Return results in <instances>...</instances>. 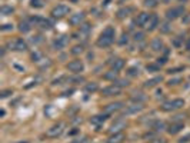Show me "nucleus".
I'll use <instances>...</instances> for the list:
<instances>
[{
	"label": "nucleus",
	"instance_id": "f257e3e1",
	"mask_svg": "<svg viewBox=\"0 0 190 143\" xmlns=\"http://www.w3.org/2000/svg\"><path fill=\"white\" fill-rule=\"evenodd\" d=\"M114 35H116V32H114V29L112 26L106 27V29L102 32L100 37L97 39V46H99V47H109V46L114 42Z\"/></svg>",
	"mask_w": 190,
	"mask_h": 143
},
{
	"label": "nucleus",
	"instance_id": "f03ea898",
	"mask_svg": "<svg viewBox=\"0 0 190 143\" xmlns=\"http://www.w3.org/2000/svg\"><path fill=\"white\" fill-rule=\"evenodd\" d=\"M185 106V100L183 99H174V100H169V102H164L162 105V110L164 112H173V110H177L180 107Z\"/></svg>",
	"mask_w": 190,
	"mask_h": 143
},
{
	"label": "nucleus",
	"instance_id": "7ed1b4c3",
	"mask_svg": "<svg viewBox=\"0 0 190 143\" xmlns=\"http://www.w3.org/2000/svg\"><path fill=\"white\" fill-rule=\"evenodd\" d=\"M7 47H10V50H16V52H24L27 49V43L22 39H16L13 42L7 43Z\"/></svg>",
	"mask_w": 190,
	"mask_h": 143
},
{
	"label": "nucleus",
	"instance_id": "20e7f679",
	"mask_svg": "<svg viewBox=\"0 0 190 143\" xmlns=\"http://www.w3.org/2000/svg\"><path fill=\"white\" fill-rule=\"evenodd\" d=\"M183 14H185V7H182V6L173 7V9H170V10L166 12V17L169 20H174V19H177V17H180Z\"/></svg>",
	"mask_w": 190,
	"mask_h": 143
},
{
	"label": "nucleus",
	"instance_id": "39448f33",
	"mask_svg": "<svg viewBox=\"0 0 190 143\" xmlns=\"http://www.w3.org/2000/svg\"><path fill=\"white\" fill-rule=\"evenodd\" d=\"M63 127H64V125L63 123H57V125H53L50 129H47V136L49 138H57V136H60L62 133H63Z\"/></svg>",
	"mask_w": 190,
	"mask_h": 143
},
{
	"label": "nucleus",
	"instance_id": "423d86ee",
	"mask_svg": "<svg viewBox=\"0 0 190 143\" xmlns=\"http://www.w3.org/2000/svg\"><path fill=\"white\" fill-rule=\"evenodd\" d=\"M69 12H70V9H69L67 6L59 4V6H56V7L52 10V16H53V17H63V16L69 14Z\"/></svg>",
	"mask_w": 190,
	"mask_h": 143
},
{
	"label": "nucleus",
	"instance_id": "0eeeda50",
	"mask_svg": "<svg viewBox=\"0 0 190 143\" xmlns=\"http://www.w3.org/2000/svg\"><path fill=\"white\" fill-rule=\"evenodd\" d=\"M126 122L123 120V119H117L116 122H114L113 125L110 126V129H109V132L112 133V135H114V133H121V130L126 127Z\"/></svg>",
	"mask_w": 190,
	"mask_h": 143
},
{
	"label": "nucleus",
	"instance_id": "6e6552de",
	"mask_svg": "<svg viewBox=\"0 0 190 143\" xmlns=\"http://www.w3.org/2000/svg\"><path fill=\"white\" fill-rule=\"evenodd\" d=\"M67 69L70 72H75V73H80V72L84 70V65L81 60H73L67 65Z\"/></svg>",
	"mask_w": 190,
	"mask_h": 143
},
{
	"label": "nucleus",
	"instance_id": "1a4fd4ad",
	"mask_svg": "<svg viewBox=\"0 0 190 143\" xmlns=\"http://www.w3.org/2000/svg\"><path fill=\"white\" fill-rule=\"evenodd\" d=\"M102 95L103 96H117L120 95V87L117 84H113V86H107L102 90Z\"/></svg>",
	"mask_w": 190,
	"mask_h": 143
},
{
	"label": "nucleus",
	"instance_id": "9d476101",
	"mask_svg": "<svg viewBox=\"0 0 190 143\" xmlns=\"http://www.w3.org/2000/svg\"><path fill=\"white\" fill-rule=\"evenodd\" d=\"M32 23H35L36 26H40L43 29H50L52 27V22H49L46 19H41V17H32Z\"/></svg>",
	"mask_w": 190,
	"mask_h": 143
},
{
	"label": "nucleus",
	"instance_id": "9b49d317",
	"mask_svg": "<svg viewBox=\"0 0 190 143\" xmlns=\"http://www.w3.org/2000/svg\"><path fill=\"white\" fill-rule=\"evenodd\" d=\"M67 43H69V39H67L66 36H60V37H57V39L53 42V47L60 50V49H63Z\"/></svg>",
	"mask_w": 190,
	"mask_h": 143
},
{
	"label": "nucleus",
	"instance_id": "f8f14e48",
	"mask_svg": "<svg viewBox=\"0 0 190 143\" xmlns=\"http://www.w3.org/2000/svg\"><path fill=\"white\" fill-rule=\"evenodd\" d=\"M183 127H185L183 122H176V123H172V125L169 126L167 132H169L170 135H176V133H179V132H180Z\"/></svg>",
	"mask_w": 190,
	"mask_h": 143
},
{
	"label": "nucleus",
	"instance_id": "ddd939ff",
	"mask_svg": "<svg viewBox=\"0 0 190 143\" xmlns=\"http://www.w3.org/2000/svg\"><path fill=\"white\" fill-rule=\"evenodd\" d=\"M109 63L112 66V70H114V72H119L124 67V60L123 59H112Z\"/></svg>",
	"mask_w": 190,
	"mask_h": 143
},
{
	"label": "nucleus",
	"instance_id": "4468645a",
	"mask_svg": "<svg viewBox=\"0 0 190 143\" xmlns=\"http://www.w3.org/2000/svg\"><path fill=\"white\" fill-rule=\"evenodd\" d=\"M121 107H123V103L116 102V103H110V105H107V106L105 107V112H106V114H110V113H114V112L120 110Z\"/></svg>",
	"mask_w": 190,
	"mask_h": 143
},
{
	"label": "nucleus",
	"instance_id": "2eb2a0df",
	"mask_svg": "<svg viewBox=\"0 0 190 143\" xmlns=\"http://www.w3.org/2000/svg\"><path fill=\"white\" fill-rule=\"evenodd\" d=\"M159 26V17L156 16V14H152L150 16V19H149V22L146 23V27H147V30H154L156 27Z\"/></svg>",
	"mask_w": 190,
	"mask_h": 143
},
{
	"label": "nucleus",
	"instance_id": "dca6fc26",
	"mask_svg": "<svg viewBox=\"0 0 190 143\" xmlns=\"http://www.w3.org/2000/svg\"><path fill=\"white\" fill-rule=\"evenodd\" d=\"M83 20H84V13H83V12H79V13L73 14V16L70 17V23H72L73 26H79Z\"/></svg>",
	"mask_w": 190,
	"mask_h": 143
},
{
	"label": "nucleus",
	"instance_id": "f3484780",
	"mask_svg": "<svg viewBox=\"0 0 190 143\" xmlns=\"http://www.w3.org/2000/svg\"><path fill=\"white\" fill-rule=\"evenodd\" d=\"M106 119H107V114H97V116H93V117H92L90 123L99 127L100 125H103V123H105V120H106Z\"/></svg>",
	"mask_w": 190,
	"mask_h": 143
},
{
	"label": "nucleus",
	"instance_id": "a211bd4d",
	"mask_svg": "<svg viewBox=\"0 0 190 143\" xmlns=\"http://www.w3.org/2000/svg\"><path fill=\"white\" fill-rule=\"evenodd\" d=\"M142 110H143V106H142L140 103H137V105L126 107V109L123 110V113H124V114H133V113H137V112H142Z\"/></svg>",
	"mask_w": 190,
	"mask_h": 143
},
{
	"label": "nucleus",
	"instance_id": "6ab92c4d",
	"mask_svg": "<svg viewBox=\"0 0 190 143\" xmlns=\"http://www.w3.org/2000/svg\"><path fill=\"white\" fill-rule=\"evenodd\" d=\"M149 19H150V16H149L147 13H140V14L137 16L136 23H137L139 26H146V23L149 22Z\"/></svg>",
	"mask_w": 190,
	"mask_h": 143
},
{
	"label": "nucleus",
	"instance_id": "aec40b11",
	"mask_svg": "<svg viewBox=\"0 0 190 143\" xmlns=\"http://www.w3.org/2000/svg\"><path fill=\"white\" fill-rule=\"evenodd\" d=\"M123 140H124V135L123 133H114L107 139V143H121Z\"/></svg>",
	"mask_w": 190,
	"mask_h": 143
},
{
	"label": "nucleus",
	"instance_id": "412c9836",
	"mask_svg": "<svg viewBox=\"0 0 190 143\" xmlns=\"http://www.w3.org/2000/svg\"><path fill=\"white\" fill-rule=\"evenodd\" d=\"M152 50H154V52H160V50H163V42L160 40V39H154V40H152Z\"/></svg>",
	"mask_w": 190,
	"mask_h": 143
},
{
	"label": "nucleus",
	"instance_id": "4be33fe9",
	"mask_svg": "<svg viewBox=\"0 0 190 143\" xmlns=\"http://www.w3.org/2000/svg\"><path fill=\"white\" fill-rule=\"evenodd\" d=\"M163 80V77L162 76H157V77H153V79H150V80H147L146 83H145V86L146 87H154L156 84H159L160 82Z\"/></svg>",
	"mask_w": 190,
	"mask_h": 143
},
{
	"label": "nucleus",
	"instance_id": "5701e85b",
	"mask_svg": "<svg viewBox=\"0 0 190 143\" xmlns=\"http://www.w3.org/2000/svg\"><path fill=\"white\" fill-rule=\"evenodd\" d=\"M130 12H132L130 7H123V9H120V10L117 12V17H119V19H124L126 16H129Z\"/></svg>",
	"mask_w": 190,
	"mask_h": 143
},
{
	"label": "nucleus",
	"instance_id": "b1692460",
	"mask_svg": "<svg viewBox=\"0 0 190 143\" xmlns=\"http://www.w3.org/2000/svg\"><path fill=\"white\" fill-rule=\"evenodd\" d=\"M19 29H20V32H23V33H27V32H30L32 26H30L27 22H22V23H20V26H19Z\"/></svg>",
	"mask_w": 190,
	"mask_h": 143
},
{
	"label": "nucleus",
	"instance_id": "393cba45",
	"mask_svg": "<svg viewBox=\"0 0 190 143\" xmlns=\"http://www.w3.org/2000/svg\"><path fill=\"white\" fill-rule=\"evenodd\" d=\"M105 79H107V80H117V72H114V70H112V72H109V73H106L105 74Z\"/></svg>",
	"mask_w": 190,
	"mask_h": 143
},
{
	"label": "nucleus",
	"instance_id": "a878e982",
	"mask_svg": "<svg viewBox=\"0 0 190 143\" xmlns=\"http://www.w3.org/2000/svg\"><path fill=\"white\" fill-rule=\"evenodd\" d=\"M13 7H9V6H3L1 9H0V12H1V14H4V16H7V14H12L13 13Z\"/></svg>",
	"mask_w": 190,
	"mask_h": 143
},
{
	"label": "nucleus",
	"instance_id": "bb28decb",
	"mask_svg": "<svg viewBox=\"0 0 190 143\" xmlns=\"http://www.w3.org/2000/svg\"><path fill=\"white\" fill-rule=\"evenodd\" d=\"M86 90L87 92H96L97 90V83H93V82L92 83H87L86 84Z\"/></svg>",
	"mask_w": 190,
	"mask_h": 143
},
{
	"label": "nucleus",
	"instance_id": "cd10ccee",
	"mask_svg": "<svg viewBox=\"0 0 190 143\" xmlns=\"http://www.w3.org/2000/svg\"><path fill=\"white\" fill-rule=\"evenodd\" d=\"M90 30H92V26H90L89 23H86V25H83V26L80 27V33H84V35H87Z\"/></svg>",
	"mask_w": 190,
	"mask_h": 143
},
{
	"label": "nucleus",
	"instance_id": "c85d7f7f",
	"mask_svg": "<svg viewBox=\"0 0 190 143\" xmlns=\"http://www.w3.org/2000/svg\"><path fill=\"white\" fill-rule=\"evenodd\" d=\"M152 126H153V129H154V130H162V129L164 127V123H163V122H160V120H157V122H154V123H153Z\"/></svg>",
	"mask_w": 190,
	"mask_h": 143
},
{
	"label": "nucleus",
	"instance_id": "c756f323",
	"mask_svg": "<svg viewBox=\"0 0 190 143\" xmlns=\"http://www.w3.org/2000/svg\"><path fill=\"white\" fill-rule=\"evenodd\" d=\"M116 84H117L119 87H124V86H129V82H127L126 79H117V80H116Z\"/></svg>",
	"mask_w": 190,
	"mask_h": 143
},
{
	"label": "nucleus",
	"instance_id": "7c9ffc66",
	"mask_svg": "<svg viewBox=\"0 0 190 143\" xmlns=\"http://www.w3.org/2000/svg\"><path fill=\"white\" fill-rule=\"evenodd\" d=\"M160 30H162L163 33H167V32L170 30V25H169L167 22H164V23H162V25H160Z\"/></svg>",
	"mask_w": 190,
	"mask_h": 143
},
{
	"label": "nucleus",
	"instance_id": "2f4dec72",
	"mask_svg": "<svg viewBox=\"0 0 190 143\" xmlns=\"http://www.w3.org/2000/svg\"><path fill=\"white\" fill-rule=\"evenodd\" d=\"M127 74H129V76H137V74H139V69H137V67H130V69L127 70Z\"/></svg>",
	"mask_w": 190,
	"mask_h": 143
},
{
	"label": "nucleus",
	"instance_id": "473e14b6",
	"mask_svg": "<svg viewBox=\"0 0 190 143\" xmlns=\"http://www.w3.org/2000/svg\"><path fill=\"white\" fill-rule=\"evenodd\" d=\"M127 42H129V36L126 35V33H123V35H121V39L119 40V44H121V46H123V44H126Z\"/></svg>",
	"mask_w": 190,
	"mask_h": 143
},
{
	"label": "nucleus",
	"instance_id": "72a5a7b5",
	"mask_svg": "<svg viewBox=\"0 0 190 143\" xmlns=\"http://www.w3.org/2000/svg\"><path fill=\"white\" fill-rule=\"evenodd\" d=\"M83 52V47L81 46H75L73 49H72V53L73 54H79V53H81Z\"/></svg>",
	"mask_w": 190,
	"mask_h": 143
},
{
	"label": "nucleus",
	"instance_id": "f704fd0d",
	"mask_svg": "<svg viewBox=\"0 0 190 143\" xmlns=\"http://www.w3.org/2000/svg\"><path fill=\"white\" fill-rule=\"evenodd\" d=\"M145 39V35L142 33V32H139V33H134V40L136 42H142Z\"/></svg>",
	"mask_w": 190,
	"mask_h": 143
},
{
	"label": "nucleus",
	"instance_id": "c9c22d12",
	"mask_svg": "<svg viewBox=\"0 0 190 143\" xmlns=\"http://www.w3.org/2000/svg\"><path fill=\"white\" fill-rule=\"evenodd\" d=\"M137 95H139V96H133L132 100H133V102H143V100H145V96H140L142 93H137Z\"/></svg>",
	"mask_w": 190,
	"mask_h": 143
},
{
	"label": "nucleus",
	"instance_id": "e433bc0d",
	"mask_svg": "<svg viewBox=\"0 0 190 143\" xmlns=\"http://www.w3.org/2000/svg\"><path fill=\"white\" fill-rule=\"evenodd\" d=\"M157 1H159V0H146L145 4H146L147 7H154V6L157 4Z\"/></svg>",
	"mask_w": 190,
	"mask_h": 143
},
{
	"label": "nucleus",
	"instance_id": "4c0bfd02",
	"mask_svg": "<svg viewBox=\"0 0 190 143\" xmlns=\"http://www.w3.org/2000/svg\"><path fill=\"white\" fill-rule=\"evenodd\" d=\"M32 6L33 7H41L43 6V0H32Z\"/></svg>",
	"mask_w": 190,
	"mask_h": 143
},
{
	"label": "nucleus",
	"instance_id": "58836bf2",
	"mask_svg": "<svg viewBox=\"0 0 190 143\" xmlns=\"http://www.w3.org/2000/svg\"><path fill=\"white\" fill-rule=\"evenodd\" d=\"M190 140V133L189 135H186V136H183L182 139H179V143H187Z\"/></svg>",
	"mask_w": 190,
	"mask_h": 143
},
{
	"label": "nucleus",
	"instance_id": "ea45409f",
	"mask_svg": "<svg viewBox=\"0 0 190 143\" xmlns=\"http://www.w3.org/2000/svg\"><path fill=\"white\" fill-rule=\"evenodd\" d=\"M147 70L149 72H157L159 70V66H156V65H149V66H147Z\"/></svg>",
	"mask_w": 190,
	"mask_h": 143
},
{
	"label": "nucleus",
	"instance_id": "a19ab883",
	"mask_svg": "<svg viewBox=\"0 0 190 143\" xmlns=\"http://www.w3.org/2000/svg\"><path fill=\"white\" fill-rule=\"evenodd\" d=\"M177 83H180V79H170L167 84H170V86H172V84H177Z\"/></svg>",
	"mask_w": 190,
	"mask_h": 143
},
{
	"label": "nucleus",
	"instance_id": "79ce46f5",
	"mask_svg": "<svg viewBox=\"0 0 190 143\" xmlns=\"http://www.w3.org/2000/svg\"><path fill=\"white\" fill-rule=\"evenodd\" d=\"M9 95H12V90H3L0 96H1V97H7Z\"/></svg>",
	"mask_w": 190,
	"mask_h": 143
},
{
	"label": "nucleus",
	"instance_id": "37998d69",
	"mask_svg": "<svg viewBox=\"0 0 190 143\" xmlns=\"http://www.w3.org/2000/svg\"><path fill=\"white\" fill-rule=\"evenodd\" d=\"M10 29H12V25H4L1 27V30H10Z\"/></svg>",
	"mask_w": 190,
	"mask_h": 143
},
{
	"label": "nucleus",
	"instance_id": "c03bdc74",
	"mask_svg": "<svg viewBox=\"0 0 190 143\" xmlns=\"http://www.w3.org/2000/svg\"><path fill=\"white\" fill-rule=\"evenodd\" d=\"M179 70H182V69H180V67H176V69H170V70H169V73H177Z\"/></svg>",
	"mask_w": 190,
	"mask_h": 143
},
{
	"label": "nucleus",
	"instance_id": "a18cd8bd",
	"mask_svg": "<svg viewBox=\"0 0 190 143\" xmlns=\"http://www.w3.org/2000/svg\"><path fill=\"white\" fill-rule=\"evenodd\" d=\"M174 119H176V120H180V119H185V114H177V116H174Z\"/></svg>",
	"mask_w": 190,
	"mask_h": 143
},
{
	"label": "nucleus",
	"instance_id": "49530a36",
	"mask_svg": "<svg viewBox=\"0 0 190 143\" xmlns=\"http://www.w3.org/2000/svg\"><path fill=\"white\" fill-rule=\"evenodd\" d=\"M166 62H167V60H166L164 57H162V59H159V63H160V65H164Z\"/></svg>",
	"mask_w": 190,
	"mask_h": 143
},
{
	"label": "nucleus",
	"instance_id": "de8ad7c7",
	"mask_svg": "<svg viewBox=\"0 0 190 143\" xmlns=\"http://www.w3.org/2000/svg\"><path fill=\"white\" fill-rule=\"evenodd\" d=\"M40 40H41V39H40V36H37V39H32V42H33V43H37V42H40Z\"/></svg>",
	"mask_w": 190,
	"mask_h": 143
},
{
	"label": "nucleus",
	"instance_id": "09e8293b",
	"mask_svg": "<svg viewBox=\"0 0 190 143\" xmlns=\"http://www.w3.org/2000/svg\"><path fill=\"white\" fill-rule=\"evenodd\" d=\"M152 143H164V142H163V139H157V140H154Z\"/></svg>",
	"mask_w": 190,
	"mask_h": 143
},
{
	"label": "nucleus",
	"instance_id": "8fccbe9b",
	"mask_svg": "<svg viewBox=\"0 0 190 143\" xmlns=\"http://www.w3.org/2000/svg\"><path fill=\"white\" fill-rule=\"evenodd\" d=\"M187 50H190V40H189V43H187Z\"/></svg>",
	"mask_w": 190,
	"mask_h": 143
},
{
	"label": "nucleus",
	"instance_id": "3c124183",
	"mask_svg": "<svg viewBox=\"0 0 190 143\" xmlns=\"http://www.w3.org/2000/svg\"><path fill=\"white\" fill-rule=\"evenodd\" d=\"M124 1H126V0H119V3H124Z\"/></svg>",
	"mask_w": 190,
	"mask_h": 143
},
{
	"label": "nucleus",
	"instance_id": "603ef678",
	"mask_svg": "<svg viewBox=\"0 0 190 143\" xmlns=\"http://www.w3.org/2000/svg\"><path fill=\"white\" fill-rule=\"evenodd\" d=\"M19 143H27V142H19Z\"/></svg>",
	"mask_w": 190,
	"mask_h": 143
},
{
	"label": "nucleus",
	"instance_id": "864d4df0",
	"mask_svg": "<svg viewBox=\"0 0 190 143\" xmlns=\"http://www.w3.org/2000/svg\"><path fill=\"white\" fill-rule=\"evenodd\" d=\"M180 1H186V0H180Z\"/></svg>",
	"mask_w": 190,
	"mask_h": 143
},
{
	"label": "nucleus",
	"instance_id": "5fc2aeb1",
	"mask_svg": "<svg viewBox=\"0 0 190 143\" xmlns=\"http://www.w3.org/2000/svg\"><path fill=\"white\" fill-rule=\"evenodd\" d=\"M72 1H76V0H72Z\"/></svg>",
	"mask_w": 190,
	"mask_h": 143
}]
</instances>
